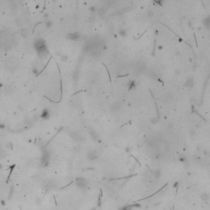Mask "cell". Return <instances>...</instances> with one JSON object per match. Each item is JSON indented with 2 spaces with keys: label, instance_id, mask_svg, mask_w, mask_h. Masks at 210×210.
Returning a JSON list of instances; mask_svg holds the SVG:
<instances>
[{
  "label": "cell",
  "instance_id": "obj_1",
  "mask_svg": "<svg viewBox=\"0 0 210 210\" xmlns=\"http://www.w3.org/2000/svg\"><path fill=\"white\" fill-rule=\"evenodd\" d=\"M76 186L81 189L85 188L87 186V181L84 178H77L76 179Z\"/></svg>",
  "mask_w": 210,
  "mask_h": 210
},
{
  "label": "cell",
  "instance_id": "obj_2",
  "mask_svg": "<svg viewBox=\"0 0 210 210\" xmlns=\"http://www.w3.org/2000/svg\"><path fill=\"white\" fill-rule=\"evenodd\" d=\"M201 199H202V200L204 201V202H209V195L208 193L202 194V195H201Z\"/></svg>",
  "mask_w": 210,
  "mask_h": 210
},
{
  "label": "cell",
  "instance_id": "obj_3",
  "mask_svg": "<svg viewBox=\"0 0 210 210\" xmlns=\"http://www.w3.org/2000/svg\"><path fill=\"white\" fill-rule=\"evenodd\" d=\"M96 158H97V155H96L94 152H90V154H89V156H88V158L90 160H94V159H95Z\"/></svg>",
  "mask_w": 210,
  "mask_h": 210
}]
</instances>
